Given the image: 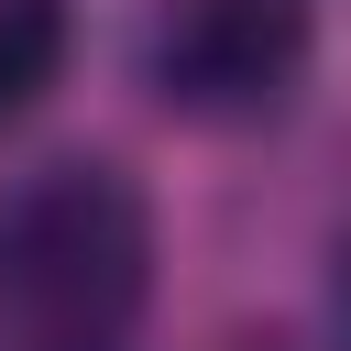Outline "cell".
Masks as SVG:
<instances>
[{
	"label": "cell",
	"instance_id": "3",
	"mask_svg": "<svg viewBox=\"0 0 351 351\" xmlns=\"http://www.w3.org/2000/svg\"><path fill=\"white\" fill-rule=\"evenodd\" d=\"M66 66V0H0V121H22Z\"/></svg>",
	"mask_w": 351,
	"mask_h": 351
},
{
	"label": "cell",
	"instance_id": "4",
	"mask_svg": "<svg viewBox=\"0 0 351 351\" xmlns=\"http://www.w3.org/2000/svg\"><path fill=\"white\" fill-rule=\"evenodd\" d=\"M329 351H351V252H340V285H329Z\"/></svg>",
	"mask_w": 351,
	"mask_h": 351
},
{
	"label": "cell",
	"instance_id": "2",
	"mask_svg": "<svg viewBox=\"0 0 351 351\" xmlns=\"http://www.w3.org/2000/svg\"><path fill=\"white\" fill-rule=\"evenodd\" d=\"M307 0H165L154 22V88L186 121H263L307 77Z\"/></svg>",
	"mask_w": 351,
	"mask_h": 351
},
{
	"label": "cell",
	"instance_id": "1",
	"mask_svg": "<svg viewBox=\"0 0 351 351\" xmlns=\"http://www.w3.org/2000/svg\"><path fill=\"white\" fill-rule=\"evenodd\" d=\"M154 307V208L121 165H44L0 197V351H132Z\"/></svg>",
	"mask_w": 351,
	"mask_h": 351
}]
</instances>
